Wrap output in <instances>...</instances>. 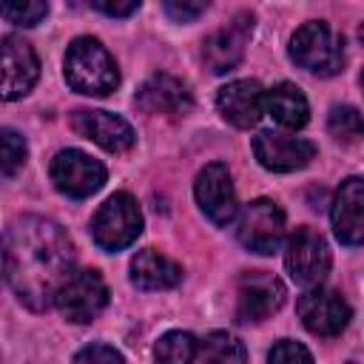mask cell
Wrapping results in <instances>:
<instances>
[{
    "mask_svg": "<svg viewBox=\"0 0 364 364\" xmlns=\"http://www.w3.org/2000/svg\"><path fill=\"white\" fill-rule=\"evenodd\" d=\"M142 233V213L131 193H111L91 219V236L102 250H122Z\"/></svg>",
    "mask_w": 364,
    "mask_h": 364,
    "instance_id": "obj_4",
    "label": "cell"
},
{
    "mask_svg": "<svg viewBox=\"0 0 364 364\" xmlns=\"http://www.w3.org/2000/svg\"><path fill=\"white\" fill-rule=\"evenodd\" d=\"M71 364H125V361H122V355H119L114 347H108V344H88V347H82V350L74 355Z\"/></svg>",
    "mask_w": 364,
    "mask_h": 364,
    "instance_id": "obj_27",
    "label": "cell"
},
{
    "mask_svg": "<svg viewBox=\"0 0 364 364\" xmlns=\"http://www.w3.org/2000/svg\"><path fill=\"white\" fill-rule=\"evenodd\" d=\"M199 353V344L191 333H182V330H171L165 333L156 347H154V355H156V364H193Z\"/></svg>",
    "mask_w": 364,
    "mask_h": 364,
    "instance_id": "obj_22",
    "label": "cell"
},
{
    "mask_svg": "<svg viewBox=\"0 0 364 364\" xmlns=\"http://www.w3.org/2000/svg\"><path fill=\"white\" fill-rule=\"evenodd\" d=\"M267 364H313V355H310V350H307L304 344L284 338V341H279V344L270 350Z\"/></svg>",
    "mask_w": 364,
    "mask_h": 364,
    "instance_id": "obj_26",
    "label": "cell"
},
{
    "mask_svg": "<svg viewBox=\"0 0 364 364\" xmlns=\"http://www.w3.org/2000/svg\"><path fill=\"white\" fill-rule=\"evenodd\" d=\"M48 173H51V182L57 185V191L71 196V199H85V196L97 193L105 182L102 162L88 156L85 151H77V148L60 151L51 159Z\"/></svg>",
    "mask_w": 364,
    "mask_h": 364,
    "instance_id": "obj_7",
    "label": "cell"
},
{
    "mask_svg": "<svg viewBox=\"0 0 364 364\" xmlns=\"http://www.w3.org/2000/svg\"><path fill=\"white\" fill-rule=\"evenodd\" d=\"M239 242L253 253H276L284 239V213L273 199H253L242 208L236 222Z\"/></svg>",
    "mask_w": 364,
    "mask_h": 364,
    "instance_id": "obj_5",
    "label": "cell"
},
{
    "mask_svg": "<svg viewBox=\"0 0 364 364\" xmlns=\"http://www.w3.org/2000/svg\"><path fill=\"white\" fill-rule=\"evenodd\" d=\"M284 304V284L264 270H250L236 282V316L239 321H262Z\"/></svg>",
    "mask_w": 364,
    "mask_h": 364,
    "instance_id": "obj_9",
    "label": "cell"
},
{
    "mask_svg": "<svg viewBox=\"0 0 364 364\" xmlns=\"http://www.w3.org/2000/svg\"><path fill=\"white\" fill-rule=\"evenodd\" d=\"M182 279V267L162 256L159 250H139L131 262V282L139 287V290H168V287H176Z\"/></svg>",
    "mask_w": 364,
    "mask_h": 364,
    "instance_id": "obj_19",
    "label": "cell"
},
{
    "mask_svg": "<svg viewBox=\"0 0 364 364\" xmlns=\"http://www.w3.org/2000/svg\"><path fill=\"white\" fill-rule=\"evenodd\" d=\"M48 14V3L26 0V3H3V17L14 26H37Z\"/></svg>",
    "mask_w": 364,
    "mask_h": 364,
    "instance_id": "obj_24",
    "label": "cell"
},
{
    "mask_svg": "<svg viewBox=\"0 0 364 364\" xmlns=\"http://www.w3.org/2000/svg\"><path fill=\"white\" fill-rule=\"evenodd\" d=\"M37 74L40 63L34 48L14 34L3 37V100H17L26 91H31Z\"/></svg>",
    "mask_w": 364,
    "mask_h": 364,
    "instance_id": "obj_17",
    "label": "cell"
},
{
    "mask_svg": "<svg viewBox=\"0 0 364 364\" xmlns=\"http://www.w3.org/2000/svg\"><path fill=\"white\" fill-rule=\"evenodd\" d=\"M71 125L80 136H85V139H91L100 148L114 151V154H122V151L134 148V142H136L134 128L122 117L108 114V111H88V108L74 111Z\"/></svg>",
    "mask_w": 364,
    "mask_h": 364,
    "instance_id": "obj_15",
    "label": "cell"
},
{
    "mask_svg": "<svg viewBox=\"0 0 364 364\" xmlns=\"http://www.w3.org/2000/svg\"><path fill=\"white\" fill-rule=\"evenodd\" d=\"M284 264L293 282L316 287L330 273V247L313 228H296L284 247Z\"/></svg>",
    "mask_w": 364,
    "mask_h": 364,
    "instance_id": "obj_6",
    "label": "cell"
},
{
    "mask_svg": "<svg viewBox=\"0 0 364 364\" xmlns=\"http://www.w3.org/2000/svg\"><path fill=\"white\" fill-rule=\"evenodd\" d=\"M253 31V17L250 14H236L228 26L216 28L213 34L205 37L202 43V60L213 74H225L239 65L245 54V43Z\"/></svg>",
    "mask_w": 364,
    "mask_h": 364,
    "instance_id": "obj_13",
    "label": "cell"
},
{
    "mask_svg": "<svg viewBox=\"0 0 364 364\" xmlns=\"http://www.w3.org/2000/svg\"><path fill=\"white\" fill-rule=\"evenodd\" d=\"M0 136H3V173L14 176V171L26 162V154H28L26 139L17 131H11V128H3Z\"/></svg>",
    "mask_w": 364,
    "mask_h": 364,
    "instance_id": "obj_25",
    "label": "cell"
},
{
    "mask_svg": "<svg viewBox=\"0 0 364 364\" xmlns=\"http://www.w3.org/2000/svg\"><path fill=\"white\" fill-rule=\"evenodd\" d=\"M327 131L338 142H358L364 136V117L353 105H336L327 117Z\"/></svg>",
    "mask_w": 364,
    "mask_h": 364,
    "instance_id": "obj_23",
    "label": "cell"
},
{
    "mask_svg": "<svg viewBox=\"0 0 364 364\" xmlns=\"http://www.w3.org/2000/svg\"><path fill=\"white\" fill-rule=\"evenodd\" d=\"M361 88H364V71H361Z\"/></svg>",
    "mask_w": 364,
    "mask_h": 364,
    "instance_id": "obj_31",
    "label": "cell"
},
{
    "mask_svg": "<svg viewBox=\"0 0 364 364\" xmlns=\"http://www.w3.org/2000/svg\"><path fill=\"white\" fill-rule=\"evenodd\" d=\"M205 9H208V3H202V0H168L165 3V11H168V17H173L176 23H191V20H196L199 14H205Z\"/></svg>",
    "mask_w": 364,
    "mask_h": 364,
    "instance_id": "obj_28",
    "label": "cell"
},
{
    "mask_svg": "<svg viewBox=\"0 0 364 364\" xmlns=\"http://www.w3.org/2000/svg\"><path fill=\"white\" fill-rule=\"evenodd\" d=\"M65 80L80 94L105 97L117 88L119 71L100 40L77 37L65 51Z\"/></svg>",
    "mask_w": 364,
    "mask_h": 364,
    "instance_id": "obj_2",
    "label": "cell"
},
{
    "mask_svg": "<svg viewBox=\"0 0 364 364\" xmlns=\"http://www.w3.org/2000/svg\"><path fill=\"white\" fill-rule=\"evenodd\" d=\"M136 105L145 114H162V117H185L193 108L191 91L182 80L171 74H154L148 77L136 91Z\"/></svg>",
    "mask_w": 364,
    "mask_h": 364,
    "instance_id": "obj_16",
    "label": "cell"
},
{
    "mask_svg": "<svg viewBox=\"0 0 364 364\" xmlns=\"http://www.w3.org/2000/svg\"><path fill=\"white\" fill-rule=\"evenodd\" d=\"M193 193H196V202H199L202 213L213 225H228V222L236 219V213H239L236 191H233V179H230V173L222 162H210L199 171Z\"/></svg>",
    "mask_w": 364,
    "mask_h": 364,
    "instance_id": "obj_10",
    "label": "cell"
},
{
    "mask_svg": "<svg viewBox=\"0 0 364 364\" xmlns=\"http://www.w3.org/2000/svg\"><path fill=\"white\" fill-rule=\"evenodd\" d=\"M6 282L31 310L57 301L60 287L74 273V250L63 228L43 216H20L6 228Z\"/></svg>",
    "mask_w": 364,
    "mask_h": 364,
    "instance_id": "obj_1",
    "label": "cell"
},
{
    "mask_svg": "<svg viewBox=\"0 0 364 364\" xmlns=\"http://www.w3.org/2000/svg\"><path fill=\"white\" fill-rule=\"evenodd\" d=\"M253 154L262 168L287 173V171H299L310 165V159L316 156V145L301 136H290L279 131H259L253 136Z\"/></svg>",
    "mask_w": 364,
    "mask_h": 364,
    "instance_id": "obj_11",
    "label": "cell"
},
{
    "mask_svg": "<svg viewBox=\"0 0 364 364\" xmlns=\"http://www.w3.org/2000/svg\"><path fill=\"white\" fill-rule=\"evenodd\" d=\"M219 114L236 128H253L264 114V88L256 80H233L216 94Z\"/></svg>",
    "mask_w": 364,
    "mask_h": 364,
    "instance_id": "obj_18",
    "label": "cell"
},
{
    "mask_svg": "<svg viewBox=\"0 0 364 364\" xmlns=\"http://www.w3.org/2000/svg\"><path fill=\"white\" fill-rule=\"evenodd\" d=\"M330 219L341 245H364V179L350 176L338 185Z\"/></svg>",
    "mask_w": 364,
    "mask_h": 364,
    "instance_id": "obj_14",
    "label": "cell"
},
{
    "mask_svg": "<svg viewBox=\"0 0 364 364\" xmlns=\"http://www.w3.org/2000/svg\"><path fill=\"white\" fill-rule=\"evenodd\" d=\"M290 57L310 74L333 77L344 63V40L321 20H310L296 28L290 40Z\"/></svg>",
    "mask_w": 364,
    "mask_h": 364,
    "instance_id": "obj_3",
    "label": "cell"
},
{
    "mask_svg": "<svg viewBox=\"0 0 364 364\" xmlns=\"http://www.w3.org/2000/svg\"><path fill=\"white\" fill-rule=\"evenodd\" d=\"M91 9H97L108 17H128L139 9V0H91Z\"/></svg>",
    "mask_w": 364,
    "mask_h": 364,
    "instance_id": "obj_29",
    "label": "cell"
},
{
    "mask_svg": "<svg viewBox=\"0 0 364 364\" xmlns=\"http://www.w3.org/2000/svg\"><path fill=\"white\" fill-rule=\"evenodd\" d=\"M54 304L68 321L82 324V321L97 318L100 310L108 304V287L97 270H74L60 287Z\"/></svg>",
    "mask_w": 364,
    "mask_h": 364,
    "instance_id": "obj_8",
    "label": "cell"
},
{
    "mask_svg": "<svg viewBox=\"0 0 364 364\" xmlns=\"http://www.w3.org/2000/svg\"><path fill=\"white\" fill-rule=\"evenodd\" d=\"M264 111L273 117V122H279L282 128H304L310 119V105L301 94L299 85L293 82H279L264 94Z\"/></svg>",
    "mask_w": 364,
    "mask_h": 364,
    "instance_id": "obj_20",
    "label": "cell"
},
{
    "mask_svg": "<svg viewBox=\"0 0 364 364\" xmlns=\"http://www.w3.org/2000/svg\"><path fill=\"white\" fill-rule=\"evenodd\" d=\"M296 310L301 324L316 336H336L350 321V304L327 287H310L307 293H301Z\"/></svg>",
    "mask_w": 364,
    "mask_h": 364,
    "instance_id": "obj_12",
    "label": "cell"
},
{
    "mask_svg": "<svg viewBox=\"0 0 364 364\" xmlns=\"http://www.w3.org/2000/svg\"><path fill=\"white\" fill-rule=\"evenodd\" d=\"M358 37H361V43H364V26H361V31H358Z\"/></svg>",
    "mask_w": 364,
    "mask_h": 364,
    "instance_id": "obj_30",
    "label": "cell"
},
{
    "mask_svg": "<svg viewBox=\"0 0 364 364\" xmlns=\"http://www.w3.org/2000/svg\"><path fill=\"white\" fill-rule=\"evenodd\" d=\"M205 364H247V353L245 344L239 338H233L230 333L213 330L205 336V341L199 344Z\"/></svg>",
    "mask_w": 364,
    "mask_h": 364,
    "instance_id": "obj_21",
    "label": "cell"
}]
</instances>
